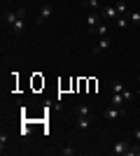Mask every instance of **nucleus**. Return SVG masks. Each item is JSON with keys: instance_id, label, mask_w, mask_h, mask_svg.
Here are the masks:
<instances>
[{"instance_id": "0eeeda50", "label": "nucleus", "mask_w": 140, "mask_h": 156, "mask_svg": "<svg viewBox=\"0 0 140 156\" xmlns=\"http://www.w3.org/2000/svg\"><path fill=\"white\" fill-rule=\"evenodd\" d=\"M128 147H131V144H128L126 140H121V142H114L112 151H114V154H126V151H128Z\"/></svg>"}, {"instance_id": "aec40b11", "label": "nucleus", "mask_w": 140, "mask_h": 156, "mask_svg": "<svg viewBox=\"0 0 140 156\" xmlns=\"http://www.w3.org/2000/svg\"><path fill=\"white\" fill-rule=\"evenodd\" d=\"M135 140H140V128H138V130H135Z\"/></svg>"}, {"instance_id": "423d86ee", "label": "nucleus", "mask_w": 140, "mask_h": 156, "mask_svg": "<svg viewBox=\"0 0 140 156\" xmlns=\"http://www.w3.org/2000/svg\"><path fill=\"white\" fill-rule=\"evenodd\" d=\"M112 105H114V107H119L121 112L126 110V100H124V96H121V93H114V96H112Z\"/></svg>"}, {"instance_id": "20e7f679", "label": "nucleus", "mask_w": 140, "mask_h": 156, "mask_svg": "<svg viewBox=\"0 0 140 156\" xmlns=\"http://www.w3.org/2000/svg\"><path fill=\"white\" fill-rule=\"evenodd\" d=\"M110 44H112V40L107 37V35H105V37H100V40H98V44L93 47V54L98 56L100 51H105V49H110Z\"/></svg>"}, {"instance_id": "7ed1b4c3", "label": "nucleus", "mask_w": 140, "mask_h": 156, "mask_svg": "<svg viewBox=\"0 0 140 156\" xmlns=\"http://www.w3.org/2000/svg\"><path fill=\"white\" fill-rule=\"evenodd\" d=\"M100 16H103V19H117V16H119V12H117V7L105 5V7H100Z\"/></svg>"}, {"instance_id": "f8f14e48", "label": "nucleus", "mask_w": 140, "mask_h": 156, "mask_svg": "<svg viewBox=\"0 0 140 156\" xmlns=\"http://www.w3.org/2000/svg\"><path fill=\"white\" fill-rule=\"evenodd\" d=\"M93 33H96L98 37H105V35H107V26H105V23H103V21H100L98 26H96V30H93Z\"/></svg>"}, {"instance_id": "ddd939ff", "label": "nucleus", "mask_w": 140, "mask_h": 156, "mask_svg": "<svg viewBox=\"0 0 140 156\" xmlns=\"http://www.w3.org/2000/svg\"><path fill=\"white\" fill-rule=\"evenodd\" d=\"M82 7H91L98 12V0H82Z\"/></svg>"}, {"instance_id": "1a4fd4ad", "label": "nucleus", "mask_w": 140, "mask_h": 156, "mask_svg": "<svg viewBox=\"0 0 140 156\" xmlns=\"http://www.w3.org/2000/svg\"><path fill=\"white\" fill-rule=\"evenodd\" d=\"M2 19H5L7 26H14V21L19 19V14H16V9H14V12H5V14H2Z\"/></svg>"}, {"instance_id": "f3484780", "label": "nucleus", "mask_w": 140, "mask_h": 156, "mask_svg": "<svg viewBox=\"0 0 140 156\" xmlns=\"http://www.w3.org/2000/svg\"><path fill=\"white\" fill-rule=\"evenodd\" d=\"M124 91V84L121 82H112V93H121Z\"/></svg>"}, {"instance_id": "9d476101", "label": "nucleus", "mask_w": 140, "mask_h": 156, "mask_svg": "<svg viewBox=\"0 0 140 156\" xmlns=\"http://www.w3.org/2000/svg\"><path fill=\"white\" fill-rule=\"evenodd\" d=\"M91 126V117H77V128L80 130H87Z\"/></svg>"}, {"instance_id": "f03ea898", "label": "nucleus", "mask_w": 140, "mask_h": 156, "mask_svg": "<svg viewBox=\"0 0 140 156\" xmlns=\"http://www.w3.org/2000/svg\"><path fill=\"white\" fill-rule=\"evenodd\" d=\"M100 19H103V16H100L98 12H91V14H87V28H89V33H93V30H96V26L100 23Z\"/></svg>"}, {"instance_id": "6ab92c4d", "label": "nucleus", "mask_w": 140, "mask_h": 156, "mask_svg": "<svg viewBox=\"0 0 140 156\" xmlns=\"http://www.w3.org/2000/svg\"><path fill=\"white\" fill-rule=\"evenodd\" d=\"M73 154H75V149H73V147H70V144H68L66 149H63V156H73Z\"/></svg>"}, {"instance_id": "2eb2a0df", "label": "nucleus", "mask_w": 140, "mask_h": 156, "mask_svg": "<svg viewBox=\"0 0 140 156\" xmlns=\"http://www.w3.org/2000/svg\"><path fill=\"white\" fill-rule=\"evenodd\" d=\"M128 19H131V23L140 26V12H131V14H128Z\"/></svg>"}, {"instance_id": "9b49d317", "label": "nucleus", "mask_w": 140, "mask_h": 156, "mask_svg": "<svg viewBox=\"0 0 140 156\" xmlns=\"http://www.w3.org/2000/svg\"><path fill=\"white\" fill-rule=\"evenodd\" d=\"M23 26H26V19H21V16H19V19L14 21V26H12V33H16V35H19V33L23 30Z\"/></svg>"}, {"instance_id": "f257e3e1", "label": "nucleus", "mask_w": 140, "mask_h": 156, "mask_svg": "<svg viewBox=\"0 0 140 156\" xmlns=\"http://www.w3.org/2000/svg\"><path fill=\"white\" fill-rule=\"evenodd\" d=\"M121 114H124V112H121L119 107H114V105H110V107L103 110V119H105V121H117Z\"/></svg>"}, {"instance_id": "a211bd4d", "label": "nucleus", "mask_w": 140, "mask_h": 156, "mask_svg": "<svg viewBox=\"0 0 140 156\" xmlns=\"http://www.w3.org/2000/svg\"><path fill=\"white\" fill-rule=\"evenodd\" d=\"M121 96H124V100H131V98H133V91H128V89H124V91H121Z\"/></svg>"}, {"instance_id": "6e6552de", "label": "nucleus", "mask_w": 140, "mask_h": 156, "mask_svg": "<svg viewBox=\"0 0 140 156\" xmlns=\"http://www.w3.org/2000/svg\"><path fill=\"white\" fill-rule=\"evenodd\" d=\"M77 117H91V105H87V103L77 105Z\"/></svg>"}, {"instance_id": "dca6fc26", "label": "nucleus", "mask_w": 140, "mask_h": 156, "mask_svg": "<svg viewBox=\"0 0 140 156\" xmlns=\"http://www.w3.org/2000/svg\"><path fill=\"white\" fill-rule=\"evenodd\" d=\"M117 26H119V28H126L128 26V16H117Z\"/></svg>"}, {"instance_id": "39448f33", "label": "nucleus", "mask_w": 140, "mask_h": 156, "mask_svg": "<svg viewBox=\"0 0 140 156\" xmlns=\"http://www.w3.org/2000/svg\"><path fill=\"white\" fill-rule=\"evenodd\" d=\"M52 14H54V7H52V5H42V9H40V16H38V23L42 26V23H45V21L49 19V16H52Z\"/></svg>"}, {"instance_id": "4468645a", "label": "nucleus", "mask_w": 140, "mask_h": 156, "mask_svg": "<svg viewBox=\"0 0 140 156\" xmlns=\"http://www.w3.org/2000/svg\"><path fill=\"white\" fill-rule=\"evenodd\" d=\"M7 142H9V135H7L5 130L0 133V147H2V151H5V147H7Z\"/></svg>"}, {"instance_id": "412c9836", "label": "nucleus", "mask_w": 140, "mask_h": 156, "mask_svg": "<svg viewBox=\"0 0 140 156\" xmlns=\"http://www.w3.org/2000/svg\"><path fill=\"white\" fill-rule=\"evenodd\" d=\"M135 79H138V82H140V72H138V75H135Z\"/></svg>"}]
</instances>
